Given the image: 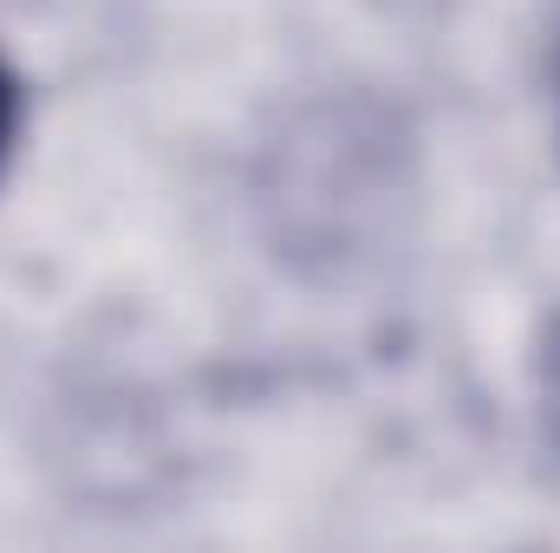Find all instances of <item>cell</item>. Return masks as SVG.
<instances>
[{"label": "cell", "mask_w": 560, "mask_h": 553, "mask_svg": "<svg viewBox=\"0 0 560 553\" xmlns=\"http://www.w3.org/2000/svg\"><path fill=\"white\" fill-rule=\"evenodd\" d=\"M13 143H20V79L0 66V176L13 163Z\"/></svg>", "instance_id": "cell-2"}, {"label": "cell", "mask_w": 560, "mask_h": 553, "mask_svg": "<svg viewBox=\"0 0 560 553\" xmlns=\"http://www.w3.org/2000/svg\"><path fill=\"white\" fill-rule=\"evenodd\" d=\"M541 416H548V436L560 443V319L541 339Z\"/></svg>", "instance_id": "cell-1"}]
</instances>
